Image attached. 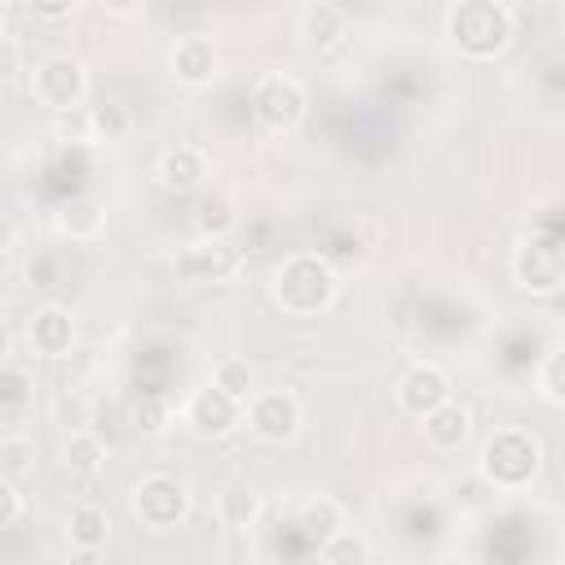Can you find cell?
Here are the masks:
<instances>
[{"instance_id": "ffe728a7", "label": "cell", "mask_w": 565, "mask_h": 565, "mask_svg": "<svg viewBox=\"0 0 565 565\" xmlns=\"http://www.w3.org/2000/svg\"><path fill=\"white\" fill-rule=\"evenodd\" d=\"M62 463L71 477H97L106 468V441L93 428H75L62 446Z\"/></svg>"}, {"instance_id": "8fae6325", "label": "cell", "mask_w": 565, "mask_h": 565, "mask_svg": "<svg viewBox=\"0 0 565 565\" xmlns=\"http://www.w3.org/2000/svg\"><path fill=\"white\" fill-rule=\"evenodd\" d=\"M168 71H172V79L181 88H207L216 79V44H212V35H203V31L181 35L172 44V53H168Z\"/></svg>"}, {"instance_id": "1f68e13d", "label": "cell", "mask_w": 565, "mask_h": 565, "mask_svg": "<svg viewBox=\"0 0 565 565\" xmlns=\"http://www.w3.org/2000/svg\"><path fill=\"white\" fill-rule=\"evenodd\" d=\"M53 269H57V260H53V256H35V260L26 265L31 287H49V282H53Z\"/></svg>"}, {"instance_id": "8992f818", "label": "cell", "mask_w": 565, "mask_h": 565, "mask_svg": "<svg viewBox=\"0 0 565 565\" xmlns=\"http://www.w3.org/2000/svg\"><path fill=\"white\" fill-rule=\"evenodd\" d=\"M31 93L40 106H49L53 115H66V110H79L84 97H88V71L79 57L71 53H53L35 66L31 75Z\"/></svg>"}, {"instance_id": "30bf717a", "label": "cell", "mask_w": 565, "mask_h": 565, "mask_svg": "<svg viewBox=\"0 0 565 565\" xmlns=\"http://www.w3.org/2000/svg\"><path fill=\"white\" fill-rule=\"evenodd\" d=\"M446 397H455V384H450V375L437 362H415L397 380V406L406 415H415V419L428 415L433 406H441Z\"/></svg>"}, {"instance_id": "5bb4252c", "label": "cell", "mask_w": 565, "mask_h": 565, "mask_svg": "<svg viewBox=\"0 0 565 565\" xmlns=\"http://www.w3.org/2000/svg\"><path fill=\"white\" fill-rule=\"evenodd\" d=\"M419 419H424V441H428L433 450H441V455L459 450V446L468 441V433H472V411H468L463 402H455V397H446L441 406H433V411L419 415Z\"/></svg>"}, {"instance_id": "f1b7e54d", "label": "cell", "mask_w": 565, "mask_h": 565, "mask_svg": "<svg viewBox=\"0 0 565 565\" xmlns=\"http://www.w3.org/2000/svg\"><path fill=\"white\" fill-rule=\"evenodd\" d=\"M163 424H168V406H163V402H154V397H146V402L132 411V428H137V433H146V437L163 433Z\"/></svg>"}, {"instance_id": "7402d4cb", "label": "cell", "mask_w": 565, "mask_h": 565, "mask_svg": "<svg viewBox=\"0 0 565 565\" xmlns=\"http://www.w3.org/2000/svg\"><path fill=\"white\" fill-rule=\"evenodd\" d=\"M128 132H132V115L124 110V106H93L88 110V141L93 146H119V141H128Z\"/></svg>"}, {"instance_id": "44dd1931", "label": "cell", "mask_w": 565, "mask_h": 565, "mask_svg": "<svg viewBox=\"0 0 565 565\" xmlns=\"http://www.w3.org/2000/svg\"><path fill=\"white\" fill-rule=\"evenodd\" d=\"M318 561L327 565H366L371 561V543L358 534V530H335L327 539H318Z\"/></svg>"}, {"instance_id": "ac0fdd59", "label": "cell", "mask_w": 565, "mask_h": 565, "mask_svg": "<svg viewBox=\"0 0 565 565\" xmlns=\"http://www.w3.org/2000/svg\"><path fill=\"white\" fill-rule=\"evenodd\" d=\"M66 539L79 556H97L110 539V516L97 508V503H79L71 516H66Z\"/></svg>"}, {"instance_id": "d6a6232c", "label": "cell", "mask_w": 565, "mask_h": 565, "mask_svg": "<svg viewBox=\"0 0 565 565\" xmlns=\"http://www.w3.org/2000/svg\"><path fill=\"white\" fill-rule=\"evenodd\" d=\"M141 4L146 0H102V9L115 13V18H132V13H141Z\"/></svg>"}, {"instance_id": "3957f363", "label": "cell", "mask_w": 565, "mask_h": 565, "mask_svg": "<svg viewBox=\"0 0 565 565\" xmlns=\"http://www.w3.org/2000/svg\"><path fill=\"white\" fill-rule=\"evenodd\" d=\"M446 35L463 57L490 62L512 44V13L503 0H455L446 13Z\"/></svg>"}, {"instance_id": "5b68a950", "label": "cell", "mask_w": 565, "mask_h": 565, "mask_svg": "<svg viewBox=\"0 0 565 565\" xmlns=\"http://www.w3.org/2000/svg\"><path fill=\"white\" fill-rule=\"evenodd\" d=\"M128 503H132V516L141 521V530L163 534V530H177V525L185 521V512H190V490H185V481H177V477H168V472H150V477H141V481L132 486Z\"/></svg>"}, {"instance_id": "52a82bcc", "label": "cell", "mask_w": 565, "mask_h": 565, "mask_svg": "<svg viewBox=\"0 0 565 565\" xmlns=\"http://www.w3.org/2000/svg\"><path fill=\"white\" fill-rule=\"evenodd\" d=\"M243 265H247L243 252L225 234H199L190 247L177 252V278L181 282H194V287H203V282H230V278L243 274Z\"/></svg>"}, {"instance_id": "d6986e66", "label": "cell", "mask_w": 565, "mask_h": 565, "mask_svg": "<svg viewBox=\"0 0 565 565\" xmlns=\"http://www.w3.org/2000/svg\"><path fill=\"white\" fill-rule=\"evenodd\" d=\"M57 234L62 238H71V243H93V238H102V230H106V212H102V203H93V199H75V203H66L62 212H57Z\"/></svg>"}, {"instance_id": "6da1fadb", "label": "cell", "mask_w": 565, "mask_h": 565, "mask_svg": "<svg viewBox=\"0 0 565 565\" xmlns=\"http://www.w3.org/2000/svg\"><path fill=\"white\" fill-rule=\"evenodd\" d=\"M269 296L278 300L282 313L291 318H318L335 305L340 296V274L331 269L327 256L318 252H291L274 265L269 274Z\"/></svg>"}, {"instance_id": "d590c367", "label": "cell", "mask_w": 565, "mask_h": 565, "mask_svg": "<svg viewBox=\"0 0 565 565\" xmlns=\"http://www.w3.org/2000/svg\"><path fill=\"white\" fill-rule=\"evenodd\" d=\"M0 4H9V0H0Z\"/></svg>"}, {"instance_id": "277c9868", "label": "cell", "mask_w": 565, "mask_h": 565, "mask_svg": "<svg viewBox=\"0 0 565 565\" xmlns=\"http://www.w3.org/2000/svg\"><path fill=\"white\" fill-rule=\"evenodd\" d=\"M252 115H256L260 132L287 137V132H296V128L305 124V115H309V93H305V84H300L296 75L269 71V75L256 84V93H252Z\"/></svg>"}, {"instance_id": "cb8c5ba5", "label": "cell", "mask_w": 565, "mask_h": 565, "mask_svg": "<svg viewBox=\"0 0 565 565\" xmlns=\"http://www.w3.org/2000/svg\"><path fill=\"white\" fill-rule=\"evenodd\" d=\"M344 525V508L335 503V499H327V494H318V499H309L305 508H300V530L309 534V539H327V534H335Z\"/></svg>"}, {"instance_id": "e575fe53", "label": "cell", "mask_w": 565, "mask_h": 565, "mask_svg": "<svg viewBox=\"0 0 565 565\" xmlns=\"http://www.w3.org/2000/svg\"><path fill=\"white\" fill-rule=\"evenodd\" d=\"M9 353H13V331H9V322L0 318V362H9Z\"/></svg>"}, {"instance_id": "4316f807", "label": "cell", "mask_w": 565, "mask_h": 565, "mask_svg": "<svg viewBox=\"0 0 565 565\" xmlns=\"http://www.w3.org/2000/svg\"><path fill=\"white\" fill-rule=\"evenodd\" d=\"M534 384H539V397H543L547 406H561V402H565V384H561V353H547V358H543V366H539Z\"/></svg>"}, {"instance_id": "2e32d148", "label": "cell", "mask_w": 565, "mask_h": 565, "mask_svg": "<svg viewBox=\"0 0 565 565\" xmlns=\"http://www.w3.org/2000/svg\"><path fill=\"white\" fill-rule=\"evenodd\" d=\"M344 31H349L344 13H340L335 4H327V0H313V4L300 13V35H305V44H309L313 53L340 49V44H344Z\"/></svg>"}, {"instance_id": "83f0119b", "label": "cell", "mask_w": 565, "mask_h": 565, "mask_svg": "<svg viewBox=\"0 0 565 565\" xmlns=\"http://www.w3.org/2000/svg\"><path fill=\"white\" fill-rule=\"evenodd\" d=\"M31 402V375L0 362V406H26Z\"/></svg>"}, {"instance_id": "4dcf8cb0", "label": "cell", "mask_w": 565, "mask_h": 565, "mask_svg": "<svg viewBox=\"0 0 565 565\" xmlns=\"http://www.w3.org/2000/svg\"><path fill=\"white\" fill-rule=\"evenodd\" d=\"M26 9H31V18H40V22H66V18L79 9V0H26Z\"/></svg>"}, {"instance_id": "ba28073f", "label": "cell", "mask_w": 565, "mask_h": 565, "mask_svg": "<svg viewBox=\"0 0 565 565\" xmlns=\"http://www.w3.org/2000/svg\"><path fill=\"white\" fill-rule=\"evenodd\" d=\"M243 424L260 441H291L305 424V411H300V397L287 388H256L243 402Z\"/></svg>"}, {"instance_id": "f546056e", "label": "cell", "mask_w": 565, "mask_h": 565, "mask_svg": "<svg viewBox=\"0 0 565 565\" xmlns=\"http://www.w3.org/2000/svg\"><path fill=\"white\" fill-rule=\"evenodd\" d=\"M18 516H22V494H18V481L0 477V530L18 525Z\"/></svg>"}, {"instance_id": "603a6c76", "label": "cell", "mask_w": 565, "mask_h": 565, "mask_svg": "<svg viewBox=\"0 0 565 565\" xmlns=\"http://www.w3.org/2000/svg\"><path fill=\"white\" fill-rule=\"evenodd\" d=\"M212 384H216L221 393H230L234 402H247V397L256 393V371L247 366V358H221V362L212 366Z\"/></svg>"}, {"instance_id": "484cf974", "label": "cell", "mask_w": 565, "mask_h": 565, "mask_svg": "<svg viewBox=\"0 0 565 565\" xmlns=\"http://www.w3.org/2000/svg\"><path fill=\"white\" fill-rule=\"evenodd\" d=\"M234 203L225 199V194H212L203 207H199V216H194V225H199V234H230L234 230Z\"/></svg>"}, {"instance_id": "7a4b0ae2", "label": "cell", "mask_w": 565, "mask_h": 565, "mask_svg": "<svg viewBox=\"0 0 565 565\" xmlns=\"http://www.w3.org/2000/svg\"><path fill=\"white\" fill-rule=\"evenodd\" d=\"M543 468V446L530 428H494L477 450V472L499 494H521Z\"/></svg>"}, {"instance_id": "4fadbf2b", "label": "cell", "mask_w": 565, "mask_h": 565, "mask_svg": "<svg viewBox=\"0 0 565 565\" xmlns=\"http://www.w3.org/2000/svg\"><path fill=\"white\" fill-rule=\"evenodd\" d=\"M26 335L40 358H66L75 344V318L66 305H40L26 322Z\"/></svg>"}, {"instance_id": "9a60e30c", "label": "cell", "mask_w": 565, "mask_h": 565, "mask_svg": "<svg viewBox=\"0 0 565 565\" xmlns=\"http://www.w3.org/2000/svg\"><path fill=\"white\" fill-rule=\"evenodd\" d=\"M154 177H159L163 190L185 194V190L203 185V177H207V154H203L199 146H168V150L154 159Z\"/></svg>"}, {"instance_id": "836d02e7", "label": "cell", "mask_w": 565, "mask_h": 565, "mask_svg": "<svg viewBox=\"0 0 565 565\" xmlns=\"http://www.w3.org/2000/svg\"><path fill=\"white\" fill-rule=\"evenodd\" d=\"M13 238H18L13 221H9V216H0V252H9V247H13Z\"/></svg>"}, {"instance_id": "7c38bea8", "label": "cell", "mask_w": 565, "mask_h": 565, "mask_svg": "<svg viewBox=\"0 0 565 565\" xmlns=\"http://www.w3.org/2000/svg\"><path fill=\"white\" fill-rule=\"evenodd\" d=\"M185 424L199 433V437H225L243 424V402H234L230 393H221L216 384L199 388L190 402H185Z\"/></svg>"}, {"instance_id": "d4e9b609", "label": "cell", "mask_w": 565, "mask_h": 565, "mask_svg": "<svg viewBox=\"0 0 565 565\" xmlns=\"http://www.w3.org/2000/svg\"><path fill=\"white\" fill-rule=\"evenodd\" d=\"M35 472V441L31 437H0V477L22 481Z\"/></svg>"}, {"instance_id": "e0dca14e", "label": "cell", "mask_w": 565, "mask_h": 565, "mask_svg": "<svg viewBox=\"0 0 565 565\" xmlns=\"http://www.w3.org/2000/svg\"><path fill=\"white\" fill-rule=\"evenodd\" d=\"M256 516H260V494H256V486H247V481H225V486L216 490V521H221L225 530H252Z\"/></svg>"}, {"instance_id": "9c48e42d", "label": "cell", "mask_w": 565, "mask_h": 565, "mask_svg": "<svg viewBox=\"0 0 565 565\" xmlns=\"http://www.w3.org/2000/svg\"><path fill=\"white\" fill-rule=\"evenodd\" d=\"M512 278L516 287L534 291V296H552L561 287V247H556V234H543V238H525L516 252H512Z\"/></svg>"}]
</instances>
